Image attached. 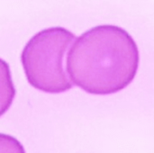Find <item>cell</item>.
<instances>
[{
  "mask_svg": "<svg viewBox=\"0 0 154 153\" xmlns=\"http://www.w3.org/2000/svg\"><path fill=\"white\" fill-rule=\"evenodd\" d=\"M139 60L137 45L125 30L100 25L75 41L66 67L72 84L90 94L110 95L134 80Z\"/></svg>",
  "mask_w": 154,
  "mask_h": 153,
  "instance_id": "1",
  "label": "cell"
},
{
  "mask_svg": "<svg viewBox=\"0 0 154 153\" xmlns=\"http://www.w3.org/2000/svg\"><path fill=\"white\" fill-rule=\"evenodd\" d=\"M0 153H25V151L15 138L0 133Z\"/></svg>",
  "mask_w": 154,
  "mask_h": 153,
  "instance_id": "4",
  "label": "cell"
},
{
  "mask_svg": "<svg viewBox=\"0 0 154 153\" xmlns=\"http://www.w3.org/2000/svg\"><path fill=\"white\" fill-rule=\"evenodd\" d=\"M75 41V35L62 27L48 28L32 36L21 55L28 82L47 93L70 89L73 84L64 68V59Z\"/></svg>",
  "mask_w": 154,
  "mask_h": 153,
  "instance_id": "2",
  "label": "cell"
},
{
  "mask_svg": "<svg viewBox=\"0 0 154 153\" xmlns=\"http://www.w3.org/2000/svg\"><path fill=\"white\" fill-rule=\"evenodd\" d=\"M15 95V89L8 64L0 59V116L10 107Z\"/></svg>",
  "mask_w": 154,
  "mask_h": 153,
  "instance_id": "3",
  "label": "cell"
}]
</instances>
